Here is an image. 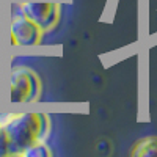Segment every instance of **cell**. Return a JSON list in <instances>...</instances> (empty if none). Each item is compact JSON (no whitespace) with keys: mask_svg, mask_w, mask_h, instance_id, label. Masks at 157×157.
<instances>
[{"mask_svg":"<svg viewBox=\"0 0 157 157\" xmlns=\"http://www.w3.org/2000/svg\"><path fill=\"white\" fill-rule=\"evenodd\" d=\"M8 140L10 154L21 155L36 141H47L52 132V118L43 112H11L0 115Z\"/></svg>","mask_w":157,"mask_h":157,"instance_id":"1","label":"cell"},{"mask_svg":"<svg viewBox=\"0 0 157 157\" xmlns=\"http://www.w3.org/2000/svg\"><path fill=\"white\" fill-rule=\"evenodd\" d=\"M2 69H3V58L0 55V75H2Z\"/></svg>","mask_w":157,"mask_h":157,"instance_id":"11","label":"cell"},{"mask_svg":"<svg viewBox=\"0 0 157 157\" xmlns=\"http://www.w3.org/2000/svg\"><path fill=\"white\" fill-rule=\"evenodd\" d=\"M6 155H11V154H10V146H8V140L5 135L3 126L0 123V157H6Z\"/></svg>","mask_w":157,"mask_h":157,"instance_id":"7","label":"cell"},{"mask_svg":"<svg viewBox=\"0 0 157 157\" xmlns=\"http://www.w3.org/2000/svg\"><path fill=\"white\" fill-rule=\"evenodd\" d=\"M3 90L10 104H36L43 98V80L33 68L16 64L5 74Z\"/></svg>","mask_w":157,"mask_h":157,"instance_id":"2","label":"cell"},{"mask_svg":"<svg viewBox=\"0 0 157 157\" xmlns=\"http://www.w3.org/2000/svg\"><path fill=\"white\" fill-rule=\"evenodd\" d=\"M14 10L35 22L44 35L55 32L61 22V3L47 0H21L14 3Z\"/></svg>","mask_w":157,"mask_h":157,"instance_id":"4","label":"cell"},{"mask_svg":"<svg viewBox=\"0 0 157 157\" xmlns=\"http://www.w3.org/2000/svg\"><path fill=\"white\" fill-rule=\"evenodd\" d=\"M0 24H3V5L0 2Z\"/></svg>","mask_w":157,"mask_h":157,"instance_id":"10","label":"cell"},{"mask_svg":"<svg viewBox=\"0 0 157 157\" xmlns=\"http://www.w3.org/2000/svg\"><path fill=\"white\" fill-rule=\"evenodd\" d=\"M52 155H54V151H52L47 141H36L21 154V157H52Z\"/></svg>","mask_w":157,"mask_h":157,"instance_id":"6","label":"cell"},{"mask_svg":"<svg viewBox=\"0 0 157 157\" xmlns=\"http://www.w3.org/2000/svg\"><path fill=\"white\" fill-rule=\"evenodd\" d=\"M8 44L14 49H32L41 46L44 33L35 22L21 14L19 11H13L3 24Z\"/></svg>","mask_w":157,"mask_h":157,"instance_id":"3","label":"cell"},{"mask_svg":"<svg viewBox=\"0 0 157 157\" xmlns=\"http://www.w3.org/2000/svg\"><path fill=\"white\" fill-rule=\"evenodd\" d=\"M3 35H5V29H3V24H0V46L3 44Z\"/></svg>","mask_w":157,"mask_h":157,"instance_id":"9","label":"cell"},{"mask_svg":"<svg viewBox=\"0 0 157 157\" xmlns=\"http://www.w3.org/2000/svg\"><path fill=\"white\" fill-rule=\"evenodd\" d=\"M5 101V90H3V77L0 75V102Z\"/></svg>","mask_w":157,"mask_h":157,"instance_id":"8","label":"cell"},{"mask_svg":"<svg viewBox=\"0 0 157 157\" xmlns=\"http://www.w3.org/2000/svg\"><path fill=\"white\" fill-rule=\"evenodd\" d=\"M132 157H157V135H148L137 140L130 149Z\"/></svg>","mask_w":157,"mask_h":157,"instance_id":"5","label":"cell"}]
</instances>
